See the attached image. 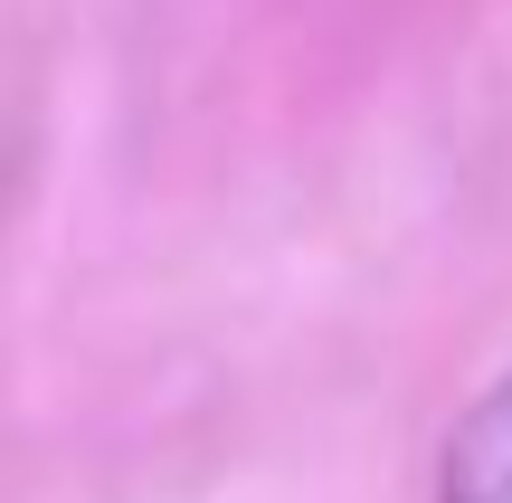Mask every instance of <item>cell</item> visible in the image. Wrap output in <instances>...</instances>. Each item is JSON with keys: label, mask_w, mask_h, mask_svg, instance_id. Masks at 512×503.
<instances>
[{"label": "cell", "mask_w": 512, "mask_h": 503, "mask_svg": "<svg viewBox=\"0 0 512 503\" xmlns=\"http://www.w3.org/2000/svg\"><path fill=\"white\" fill-rule=\"evenodd\" d=\"M437 503H512V371L456 418L437 466Z\"/></svg>", "instance_id": "obj_1"}]
</instances>
